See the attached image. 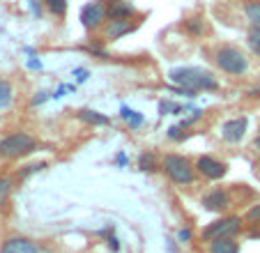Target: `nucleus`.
<instances>
[{"label":"nucleus","mask_w":260,"mask_h":253,"mask_svg":"<svg viewBox=\"0 0 260 253\" xmlns=\"http://www.w3.org/2000/svg\"><path fill=\"white\" fill-rule=\"evenodd\" d=\"M242 226H244V221L240 216H221V219H214L205 226L203 239L212 242V239H221V237H235V235L242 233Z\"/></svg>","instance_id":"nucleus-5"},{"label":"nucleus","mask_w":260,"mask_h":253,"mask_svg":"<svg viewBox=\"0 0 260 253\" xmlns=\"http://www.w3.org/2000/svg\"><path fill=\"white\" fill-rule=\"evenodd\" d=\"M72 76H76V83H85L88 81V76H90V72L88 69H74Z\"/></svg>","instance_id":"nucleus-30"},{"label":"nucleus","mask_w":260,"mask_h":253,"mask_svg":"<svg viewBox=\"0 0 260 253\" xmlns=\"http://www.w3.org/2000/svg\"><path fill=\"white\" fill-rule=\"evenodd\" d=\"M108 19H134L136 16V7L127 0H113L108 3Z\"/></svg>","instance_id":"nucleus-12"},{"label":"nucleus","mask_w":260,"mask_h":253,"mask_svg":"<svg viewBox=\"0 0 260 253\" xmlns=\"http://www.w3.org/2000/svg\"><path fill=\"white\" fill-rule=\"evenodd\" d=\"M104 3H106V5H108V3H113V0H104Z\"/></svg>","instance_id":"nucleus-38"},{"label":"nucleus","mask_w":260,"mask_h":253,"mask_svg":"<svg viewBox=\"0 0 260 253\" xmlns=\"http://www.w3.org/2000/svg\"><path fill=\"white\" fill-rule=\"evenodd\" d=\"M28 5H30V14L40 19V16H42V7H44V0H28Z\"/></svg>","instance_id":"nucleus-27"},{"label":"nucleus","mask_w":260,"mask_h":253,"mask_svg":"<svg viewBox=\"0 0 260 253\" xmlns=\"http://www.w3.org/2000/svg\"><path fill=\"white\" fill-rule=\"evenodd\" d=\"M136 28H138V23L132 19H108L102 28L104 42H118V39H122L124 35L134 33Z\"/></svg>","instance_id":"nucleus-8"},{"label":"nucleus","mask_w":260,"mask_h":253,"mask_svg":"<svg viewBox=\"0 0 260 253\" xmlns=\"http://www.w3.org/2000/svg\"><path fill=\"white\" fill-rule=\"evenodd\" d=\"M159 113L161 115H177V113H182V106L173 102H159Z\"/></svg>","instance_id":"nucleus-23"},{"label":"nucleus","mask_w":260,"mask_h":253,"mask_svg":"<svg viewBox=\"0 0 260 253\" xmlns=\"http://www.w3.org/2000/svg\"><path fill=\"white\" fill-rule=\"evenodd\" d=\"M184 28H187L191 35H203V33H205V25H203L201 19H189V21H184Z\"/></svg>","instance_id":"nucleus-24"},{"label":"nucleus","mask_w":260,"mask_h":253,"mask_svg":"<svg viewBox=\"0 0 260 253\" xmlns=\"http://www.w3.org/2000/svg\"><path fill=\"white\" fill-rule=\"evenodd\" d=\"M168 81L177 85V92L196 97L198 92H214L219 90V81L212 72L201 67H175L168 72Z\"/></svg>","instance_id":"nucleus-1"},{"label":"nucleus","mask_w":260,"mask_h":253,"mask_svg":"<svg viewBox=\"0 0 260 253\" xmlns=\"http://www.w3.org/2000/svg\"><path fill=\"white\" fill-rule=\"evenodd\" d=\"M201 117H203V111H198V108H196V111H191V115H189V117H184V120H182L180 124L184 126V129H187V126H191L193 122H196V120H201Z\"/></svg>","instance_id":"nucleus-28"},{"label":"nucleus","mask_w":260,"mask_h":253,"mask_svg":"<svg viewBox=\"0 0 260 253\" xmlns=\"http://www.w3.org/2000/svg\"><path fill=\"white\" fill-rule=\"evenodd\" d=\"M37 150V141L25 132H14L0 138V159H23Z\"/></svg>","instance_id":"nucleus-4"},{"label":"nucleus","mask_w":260,"mask_h":253,"mask_svg":"<svg viewBox=\"0 0 260 253\" xmlns=\"http://www.w3.org/2000/svg\"><path fill=\"white\" fill-rule=\"evenodd\" d=\"M138 168H141L143 173H154V171H157V161H154V154H150V152H143V154L138 156Z\"/></svg>","instance_id":"nucleus-21"},{"label":"nucleus","mask_w":260,"mask_h":253,"mask_svg":"<svg viewBox=\"0 0 260 253\" xmlns=\"http://www.w3.org/2000/svg\"><path fill=\"white\" fill-rule=\"evenodd\" d=\"M253 147L260 152V129H258V134H255V141H253Z\"/></svg>","instance_id":"nucleus-35"},{"label":"nucleus","mask_w":260,"mask_h":253,"mask_svg":"<svg viewBox=\"0 0 260 253\" xmlns=\"http://www.w3.org/2000/svg\"><path fill=\"white\" fill-rule=\"evenodd\" d=\"M42 253H53V251H51V248H44V246H42Z\"/></svg>","instance_id":"nucleus-37"},{"label":"nucleus","mask_w":260,"mask_h":253,"mask_svg":"<svg viewBox=\"0 0 260 253\" xmlns=\"http://www.w3.org/2000/svg\"><path fill=\"white\" fill-rule=\"evenodd\" d=\"M42 168H46L44 161H40V164H30V166H25L23 171L19 173V177H21V180H25L28 175H32V173H37V171H42Z\"/></svg>","instance_id":"nucleus-26"},{"label":"nucleus","mask_w":260,"mask_h":253,"mask_svg":"<svg viewBox=\"0 0 260 253\" xmlns=\"http://www.w3.org/2000/svg\"><path fill=\"white\" fill-rule=\"evenodd\" d=\"M166 177L171 182H175L177 186H191L193 180H196V166L182 154H166L161 159V166H159Z\"/></svg>","instance_id":"nucleus-2"},{"label":"nucleus","mask_w":260,"mask_h":253,"mask_svg":"<svg viewBox=\"0 0 260 253\" xmlns=\"http://www.w3.org/2000/svg\"><path fill=\"white\" fill-rule=\"evenodd\" d=\"M118 164L124 166V164H127V156H124V154H118Z\"/></svg>","instance_id":"nucleus-36"},{"label":"nucleus","mask_w":260,"mask_h":253,"mask_svg":"<svg viewBox=\"0 0 260 253\" xmlns=\"http://www.w3.org/2000/svg\"><path fill=\"white\" fill-rule=\"evenodd\" d=\"M108 248H111V251H120V242L115 235H108Z\"/></svg>","instance_id":"nucleus-31"},{"label":"nucleus","mask_w":260,"mask_h":253,"mask_svg":"<svg viewBox=\"0 0 260 253\" xmlns=\"http://www.w3.org/2000/svg\"><path fill=\"white\" fill-rule=\"evenodd\" d=\"M244 221H246V224H251V226H258V228H260V203L251 205V207H249V212H246V214H244Z\"/></svg>","instance_id":"nucleus-22"},{"label":"nucleus","mask_w":260,"mask_h":253,"mask_svg":"<svg viewBox=\"0 0 260 253\" xmlns=\"http://www.w3.org/2000/svg\"><path fill=\"white\" fill-rule=\"evenodd\" d=\"M246 44H249L251 53L258 55L260 58V28H255V25H251L249 33H246Z\"/></svg>","instance_id":"nucleus-18"},{"label":"nucleus","mask_w":260,"mask_h":253,"mask_svg":"<svg viewBox=\"0 0 260 253\" xmlns=\"http://www.w3.org/2000/svg\"><path fill=\"white\" fill-rule=\"evenodd\" d=\"M201 205L207 209V212H226V209H231L233 205V198L231 194H228L226 189H212L210 194H205L201 198Z\"/></svg>","instance_id":"nucleus-10"},{"label":"nucleus","mask_w":260,"mask_h":253,"mask_svg":"<svg viewBox=\"0 0 260 253\" xmlns=\"http://www.w3.org/2000/svg\"><path fill=\"white\" fill-rule=\"evenodd\" d=\"M244 16L249 21V25L260 28V0H249L244 5Z\"/></svg>","instance_id":"nucleus-17"},{"label":"nucleus","mask_w":260,"mask_h":253,"mask_svg":"<svg viewBox=\"0 0 260 253\" xmlns=\"http://www.w3.org/2000/svg\"><path fill=\"white\" fill-rule=\"evenodd\" d=\"M120 117H122V120L127 122V124L132 126V129H136V126H141L143 122H145L143 113L134 111V108H129V106H122V108H120Z\"/></svg>","instance_id":"nucleus-16"},{"label":"nucleus","mask_w":260,"mask_h":253,"mask_svg":"<svg viewBox=\"0 0 260 253\" xmlns=\"http://www.w3.org/2000/svg\"><path fill=\"white\" fill-rule=\"evenodd\" d=\"M46 99H49V92H40V94H37V97L32 99V104H35V106H37V104H44Z\"/></svg>","instance_id":"nucleus-32"},{"label":"nucleus","mask_w":260,"mask_h":253,"mask_svg":"<svg viewBox=\"0 0 260 253\" xmlns=\"http://www.w3.org/2000/svg\"><path fill=\"white\" fill-rule=\"evenodd\" d=\"M12 189H14V180H12V177H7V175H0V209L5 207V203H7V198H10Z\"/></svg>","instance_id":"nucleus-19"},{"label":"nucleus","mask_w":260,"mask_h":253,"mask_svg":"<svg viewBox=\"0 0 260 253\" xmlns=\"http://www.w3.org/2000/svg\"><path fill=\"white\" fill-rule=\"evenodd\" d=\"M214 62L221 72L231 74V76H242V74L249 72V55L240 46L233 44H221L214 51Z\"/></svg>","instance_id":"nucleus-3"},{"label":"nucleus","mask_w":260,"mask_h":253,"mask_svg":"<svg viewBox=\"0 0 260 253\" xmlns=\"http://www.w3.org/2000/svg\"><path fill=\"white\" fill-rule=\"evenodd\" d=\"M207 253H240V244L235 237H221L207 242Z\"/></svg>","instance_id":"nucleus-13"},{"label":"nucleus","mask_w":260,"mask_h":253,"mask_svg":"<svg viewBox=\"0 0 260 253\" xmlns=\"http://www.w3.org/2000/svg\"><path fill=\"white\" fill-rule=\"evenodd\" d=\"M191 237H193V230L191 228H182L180 233H177V242H182V244L191 242Z\"/></svg>","instance_id":"nucleus-29"},{"label":"nucleus","mask_w":260,"mask_h":253,"mask_svg":"<svg viewBox=\"0 0 260 253\" xmlns=\"http://www.w3.org/2000/svg\"><path fill=\"white\" fill-rule=\"evenodd\" d=\"M14 104V85L7 78H0V111H5Z\"/></svg>","instance_id":"nucleus-15"},{"label":"nucleus","mask_w":260,"mask_h":253,"mask_svg":"<svg viewBox=\"0 0 260 253\" xmlns=\"http://www.w3.org/2000/svg\"><path fill=\"white\" fill-rule=\"evenodd\" d=\"M79 120H83L85 124H92V126L111 124V117L104 115V113H99V111H92V108H83V111H79Z\"/></svg>","instance_id":"nucleus-14"},{"label":"nucleus","mask_w":260,"mask_h":253,"mask_svg":"<svg viewBox=\"0 0 260 253\" xmlns=\"http://www.w3.org/2000/svg\"><path fill=\"white\" fill-rule=\"evenodd\" d=\"M193 166H196V173H201L205 180H212V182L226 177V173H228V166L223 164V161L214 159V156H207V154L198 156Z\"/></svg>","instance_id":"nucleus-7"},{"label":"nucleus","mask_w":260,"mask_h":253,"mask_svg":"<svg viewBox=\"0 0 260 253\" xmlns=\"http://www.w3.org/2000/svg\"><path fill=\"white\" fill-rule=\"evenodd\" d=\"M81 23L85 30H102L104 23L108 21V7L104 5V0H92L81 7Z\"/></svg>","instance_id":"nucleus-6"},{"label":"nucleus","mask_w":260,"mask_h":253,"mask_svg":"<svg viewBox=\"0 0 260 253\" xmlns=\"http://www.w3.org/2000/svg\"><path fill=\"white\" fill-rule=\"evenodd\" d=\"M44 7L58 19H62L67 14V0H44Z\"/></svg>","instance_id":"nucleus-20"},{"label":"nucleus","mask_w":260,"mask_h":253,"mask_svg":"<svg viewBox=\"0 0 260 253\" xmlns=\"http://www.w3.org/2000/svg\"><path fill=\"white\" fill-rule=\"evenodd\" d=\"M0 253H42V246L30 237L14 235V237H7L5 242H3Z\"/></svg>","instance_id":"nucleus-11"},{"label":"nucleus","mask_w":260,"mask_h":253,"mask_svg":"<svg viewBox=\"0 0 260 253\" xmlns=\"http://www.w3.org/2000/svg\"><path fill=\"white\" fill-rule=\"evenodd\" d=\"M28 67L30 69H42V60L40 58H30L28 60Z\"/></svg>","instance_id":"nucleus-33"},{"label":"nucleus","mask_w":260,"mask_h":253,"mask_svg":"<svg viewBox=\"0 0 260 253\" xmlns=\"http://www.w3.org/2000/svg\"><path fill=\"white\" fill-rule=\"evenodd\" d=\"M249 97H260V85H255V88L249 90Z\"/></svg>","instance_id":"nucleus-34"},{"label":"nucleus","mask_w":260,"mask_h":253,"mask_svg":"<svg viewBox=\"0 0 260 253\" xmlns=\"http://www.w3.org/2000/svg\"><path fill=\"white\" fill-rule=\"evenodd\" d=\"M168 138H171V141H184V136H187V134H184V126L182 124H173V126H168Z\"/></svg>","instance_id":"nucleus-25"},{"label":"nucleus","mask_w":260,"mask_h":253,"mask_svg":"<svg viewBox=\"0 0 260 253\" xmlns=\"http://www.w3.org/2000/svg\"><path fill=\"white\" fill-rule=\"evenodd\" d=\"M246 129H249V117L246 115L231 117L221 124V138L226 143H240L246 136Z\"/></svg>","instance_id":"nucleus-9"}]
</instances>
